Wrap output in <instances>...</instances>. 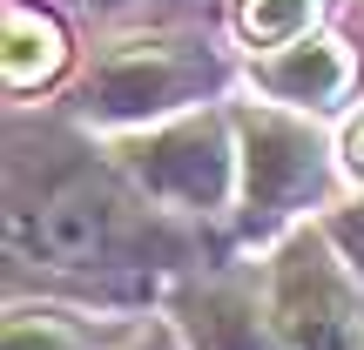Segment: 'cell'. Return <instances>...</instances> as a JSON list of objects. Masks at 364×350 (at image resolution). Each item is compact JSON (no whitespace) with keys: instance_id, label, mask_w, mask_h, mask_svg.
I'll return each mask as SVG.
<instances>
[{"instance_id":"obj_1","label":"cell","mask_w":364,"mask_h":350,"mask_svg":"<svg viewBox=\"0 0 364 350\" xmlns=\"http://www.w3.org/2000/svg\"><path fill=\"white\" fill-rule=\"evenodd\" d=\"M14 229H21V243L34 249V256L61 263V270H88V263H102L108 243H115V209L95 189H54V195H41L34 209H21Z\"/></svg>"},{"instance_id":"obj_2","label":"cell","mask_w":364,"mask_h":350,"mask_svg":"<svg viewBox=\"0 0 364 350\" xmlns=\"http://www.w3.org/2000/svg\"><path fill=\"white\" fill-rule=\"evenodd\" d=\"M243 148H250V209L257 216H277L317 189V142L304 128L263 115L243 128Z\"/></svg>"},{"instance_id":"obj_3","label":"cell","mask_w":364,"mask_h":350,"mask_svg":"<svg viewBox=\"0 0 364 350\" xmlns=\"http://www.w3.org/2000/svg\"><path fill=\"white\" fill-rule=\"evenodd\" d=\"M284 330L297 350H358V310L317 256H297L284 276Z\"/></svg>"},{"instance_id":"obj_4","label":"cell","mask_w":364,"mask_h":350,"mask_svg":"<svg viewBox=\"0 0 364 350\" xmlns=\"http://www.w3.org/2000/svg\"><path fill=\"white\" fill-rule=\"evenodd\" d=\"M135 162H142L149 189L176 195V202L209 209L223 195V142H216V128H176L162 142H149Z\"/></svg>"},{"instance_id":"obj_5","label":"cell","mask_w":364,"mask_h":350,"mask_svg":"<svg viewBox=\"0 0 364 350\" xmlns=\"http://www.w3.org/2000/svg\"><path fill=\"white\" fill-rule=\"evenodd\" d=\"M263 81H270L277 94H297V102H331V94H344V81H351V61H344V48H331V40H311V48H290L284 61H270Z\"/></svg>"},{"instance_id":"obj_6","label":"cell","mask_w":364,"mask_h":350,"mask_svg":"<svg viewBox=\"0 0 364 350\" xmlns=\"http://www.w3.org/2000/svg\"><path fill=\"white\" fill-rule=\"evenodd\" d=\"M182 88V75H176V61H162V54H129V61H115L102 75V108L108 115H135V108H162L169 94Z\"/></svg>"},{"instance_id":"obj_7","label":"cell","mask_w":364,"mask_h":350,"mask_svg":"<svg viewBox=\"0 0 364 350\" xmlns=\"http://www.w3.org/2000/svg\"><path fill=\"white\" fill-rule=\"evenodd\" d=\"M61 27L48 21V13H27L14 7L7 13V81L14 88H34V81H48L54 67H61Z\"/></svg>"},{"instance_id":"obj_8","label":"cell","mask_w":364,"mask_h":350,"mask_svg":"<svg viewBox=\"0 0 364 350\" xmlns=\"http://www.w3.org/2000/svg\"><path fill=\"white\" fill-rule=\"evenodd\" d=\"M311 13H317V0H243V34L250 40H263V48H277V40H297L304 27H311Z\"/></svg>"},{"instance_id":"obj_9","label":"cell","mask_w":364,"mask_h":350,"mask_svg":"<svg viewBox=\"0 0 364 350\" xmlns=\"http://www.w3.org/2000/svg\"><path fill=\"white\" fill-rule=\"evenodd\" d=\"M196 344L203 350H263L257 317H250L243 303H203V310H196Z\"/></svg>"},{"instance_id":"obj_10","label":"cell","mask_w":364,"mask_h":350,"mask_svg":"<svg viewBox=\"0 0 364 350\" xmlns=\"http://www.w3.org/2000/svg\"><path fill=\"white\" fill-rule=\"evenodd\" d=\"M7 350H75V344H68V330H54V324H14L7 330Z\"/></svg>"},{"instance_id":"obj_11","label":"cell","mask_w":364,"mask_h":350,"mask_svg":"<svg viewBox=\"0 0 364 350\" xmlns=\"http://www.w3.org/2000/svg\"><path fill=\"white\" fill-rule=\"evenodd\" d=\"M338 243H344V249H351V263H358V270H364V209H351V216H344V222H338Z\"/></svg>"},{"instance_id":"obj_12","label":"cell","mask_w":364,"mask_h":350,"mask_svg":"<svg viewBox=\"0 0 364 350\" xmlns=\"http://www.w3.org/2000/svg\"><path fill=\"white\" fill-rule=\"evenodd\" d=\"M351 169L364 175V121H358V128H351Z\"/></svg>"}]
</instances>
